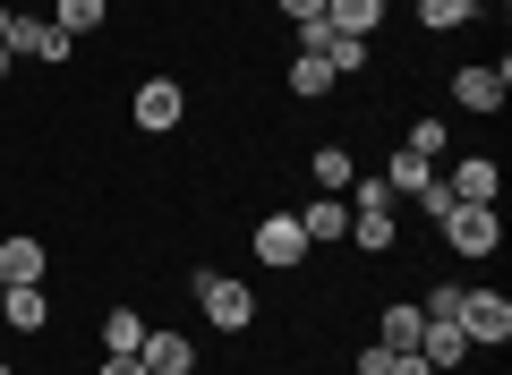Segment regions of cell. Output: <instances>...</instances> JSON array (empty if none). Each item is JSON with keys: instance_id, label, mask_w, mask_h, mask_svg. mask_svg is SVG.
I'll list each match as a JSON object with an SVG mask.
<instances>
[{"instance_id": "1", "label": "cell", "mask_w": 512, "mask_h": 375, "mask_svg": "<svg viewBox=\"0 0 512 375\" xmlns=\"http://www.w3.org/2000/svg\"><path fill=\"white\" fill-rule=\"evenodd\" d=\"M197 307H205V324H222V333L256 324V299H248V282H231V273H197Z\"/></svg>"}, {"instance_id": "2", "label": "cell", "mask_w": 512, "mask_h": 375, "mask_svg": "<svg viewBox=\"0 0 512 375\" xmlns=\"http://www.w3.org/2000/svg\"><path fill=\"white\" fill-rule=\"evenodd\" d=\"M444 239H453V256H495V239H504V222H495V205H461L444 214Z\"/></svg>"}, {"instance_id": "3", "label": "cell", "mask_w": 512, "mask_h": 375, "mask_svg": "<svg viewBox=\"0 0 512 375\" xmlns=\"http://www.w3.org/2000/svg\"><path fill=\"white\" fill-rule=\"evenodd\" d=\"M512 333V299L504 290H470L461 299V341H504Z\"/></svg>"}, {"instance_id": "4", "label": "cell", "mask_w": 512, "mask_h": 375, "mask_svg": "<svg viewBox=\"0 0 512 375\" xmlns=\"http://www.w3.org/2000/svg\"><path fill=\"white\" fill-rule=\"evenodd\" d=\"M137 367H146V375H188V367H197V341H188V333H146V341H137Z\"/></svg>"}, {"instance_id": "5", "label": "cell", "mask_w": 512, "mask_h": 375, "mask_svg": "<svg viewBox=\"0 0 512 375\" xmlns=\"http://www.w3.org/2000/svg\"><path fill=\"white\" fill-rule=\"evenodd\" d=\"M137 128H146V137L180 128V86H171V77H146V86H137Z\"/></svg>"}, {"instance_id": "6", "label": "cell", "mask_w": 512, "mask_h": 375, "mask_svg": "<svg viewBox=\"0 0 512 375\" xmlns=\"http://www.w3.org/2000/svg\"><path fill=\"white\" fill-rule=\"evenodd\" d=\"M256 256H265V265H299V256H308V231H299L291 214L256 222Z\"/></svg>"}, {"instance_id": "7", "label": "cell", "mask_w": 512, "mask_h": 375, "mask_svg": "<svg viewBox=\"0 0 512 375\" xmlns=\"http://www.w3.org/2000/svg\"><path fill=\"white\" fill-rule=\"evenodd\" d=\"M9 52H26V60H69V35H60V26H35V18H9Z\"/></svg>"}, {"instance_id": "8", "label": "cell", "mask_w": 512, "mask_h": 375, "mask_svg": "<svg viewBox=\"0 0 512 375\" xmlns=\"http://www.w3.org/2000/svg\"><path fill=\"white\" fill-rule=\"evenodd\" d=\"M453 94H461V111H495V103L512 94V77H504V69H461Z\"/></svg>"}, {"instance_id": "9", "label": "cell", "mask_w": 512, "mask_h": 375, "mask_svg": "<svg viewBox=\"0 0 512 375\" xmlns=\"http://www.w3.org/2000/svg\"><path fill=\"white\" fill-rule=\"evenodd\" d=\"M376 18H384V0H325V26H333V35H350V43L376 35Z\"/></svg>"}, {"instance_id": "10", "label": "cell", "mask_w": 512, "mask_h": 375, "mask_svg": "<svg viewBox=\"0 0 512 375\" xmlns=\"http://www.w3.org/2000/svg\"><path fill=\"white\" fill-rule=\"evenodd\" d=\"M444 188H453L461 205H495V162H487V154H470L453 179H444Z\"/></svg>"}, {"instance_id": "11", "label": "cell", "mask_w": 512, "mask_h": 375, "mask_svg": "<svg viewBox=\"0 0 512 375\" xmlns=\"http://www.w3.org/2000/svg\"><path fill=\"white\" fill-rule=\"evenodd\" d=\"M376 324H384V333H376V350H393V358H402V350H419V324H427V316H419V307H384Z\"/></svg>"}, {"instance_id": "12", "label": "cell", "mask_w": 512, "mask_h": 375, "mask_svg": "<svg viewBox=\"0 0 512 375\" xmlns=\"http://www.w3.org/2000/svg\"><path fill=\"white\" fill-rule=\"evenodd\" d=\"M137 341H146V316H137V307H111V316H103V350L111 358H137Z\"/></svg>"}, {"instance_id": "13", "label": "cell", "mask_w": 512, "mask_h": 375, "mask_svg": "<svg viewBox=\"0 0 512 375\" xmlns=\"http://www.w3.org/2000/svg\"><path fill=\"white\" fill-rule=\"evenodd\" d=\"M0 316L18 324V333H35V324L52 316V307H43V282H9V299H0Z\"/></svg>"}, {"instance_id": "14", "label": "cell", "mask_w": 512, "mask_h": 375, "mask_svg": "<svg viewBox=\"0 0 512 375\" xmlns=\"http://www.w3.org/2000/svg\"><path fill=\"white\" fill-rule=\"evenodd\" d=\"M325 86H333V60L325 52H291V94H299V103H316Z\"/></svg>"}, {"instance_id": "15", "label": "cell", "mask_w": 512, "mask_h": 375, "mask_svg": "<svg viewBox=\"0 0 512 375\" xmlns=\"http://www.w3.org/2000/svg\"><path fill=\"white\" fill-rule=\"evenodd\" d=\"M0 282H43V248L35 239H0Z\"/></svg>"}, {"instance_id": "16", "label": "cell", "mask_w": 512, "mask_h": 375, "mask_svg": "<svg viewBox=\"0 0 512 375\" xmlns=\"http://www.w3.org/2000/svg\"><path fill=\"white\" fill-rule=\"evenodd\" d=\"M461 350H470V341H461V324H419V358H427V367H453Z\"/></svg>"}, {"instance_id": "17", "label": "cell", "mask_w": 512, "mask_h": 375, "mask_svg": "<svg viewBox=\"0 0 512 375\" xmlns=\"http://www.w3.org/2000/svg\"><path fill=\"white\" fill-rule=\"evenodd\" d=\"M299 231H308V248H316V239H342V231H350V214H342V197H316L308 214H299Z\"/></svg>"}, {"instance_id": "18", "label": "cell", "mask_w": 512, "mask_h": 375, "mask_svg": "<svg viewBox=\"0 0 512 375\" xmlns=\"http://www.w3.org/2000/svg\"><path fill=\"white\" fill-rule=\"evenodd\" d=\"M52 26H60L69 43H77V35H94V26H103V0H60V18H52Z\"/></svg>"}, {"instance_id": "19", "label": "cell", "mask_w": 512, "mask_h": 375, "mask_svg": "<svg viewBox=\"0 0 512 375\" xmlns=\"http://www.w3.org/2000/svg\"><path fill=\"white\" fill-rule=\"evenodd\" d=\"M359 248H393V205H367L359 214Z\"/></svg>"}, {"instance_id": "20", "label": "cell", "mask_w": 512, "mask_h": 375, "mask_svg": "<svg viewBox=\"0 0 512 375\" xmlns=\"http://www.w3.org/2000/svg\"><path fill=\"white\" fill-rule=\"evenodd\" d=\"M461 299H470V290H461V282H444V290H436V299H427V307H419V316H427V324H461Z\"/></svg>"}, {"instance_id": "21", "label": "cell", "mask_w": 512, "mask_h": 375, "mask_svg": "<svg viewBox=\"0 0 512 375\" xmlns=\"http://www.w3.org/2000/svg\"><path fill=\"white\" fill-rule=\"evenodd\" d=\"M427 26H470V0H419Z\"/></svg>"}, {"instance_id": "22", "label": "cell", "mask_w": 512, "mask_h": 375, "mask_svg": "<svg viewBox=\"0 0 512 375\" xmlns=\"http://www.w3.org/2000/svg\"><path fill=\"white\" fill-rule=\"evenodd\" d=\"M316 179H325V188H350V154H342V145H325V154H316Z\"/></svg>"}, {"instance_id": "23", "label": "cell", "mask_w": 512, "mask_h": 375, "mask_svg": "<svg viewBox=\"0 0 512 375\" xmlns=\"http://www.w3.org/2000/svg\"><path fill=\"white\" fill-rule=\"evenodd\" d=\"M410 154L436 162V154H444V120H419V128H410Z\"/></svg>"}, {"instance_id": "24", "label": "cell", "mask_w": 512, "mask_h": 375, "mask_svg": "<svg viewBox=\"0 0 512 375\" xmlns=\"http://www.w3.org/2000/svg\"><path fill=\"white\" fill-rule=\"evenodd\" d=\"M282 18H291V26H316V18H325V0H282Z\"/></svg>"}, {"instance_id": "25", "label": "cell", "mask_w": 512, "mask_h": 375, "mask_svg": "<svg viewBox=\"0 0 512 375\" xmlns=\"http://www.w3.org/2000/svg\"><path fill=\"white\" fill-rule=\"evenodd\" d=\"M384 375H436V367H427L419 350H402V358H393V367H384Z\"/></svg>"}, {"instance_id": "26", "label": "cell", "mask_w": 512, "mask_h": 375, "mask_svg": "<svg viewBox=\"0 0 512 375\" xmlns=\"http://www.w3.org/2000/svg\"><path fill=\"white\" fill-rule=\"evenodd\" d=\"M103 375H146V367H137V358H111V367Z\"/></svg>"}, {"instance_id": "27", "label": "cell", "mask_w": 512, "mask_h": 375, "mask_svg": "<svg viewBox=\"0 0 512 375\" xmlns=\"http://www.w3.org/2000/svg\"><path fill=\"white\" fill-rule=\"evenodd\" d=\"M0 69H9V43H0Z\"/></svg>"}, {"instance_id": "28", "label": "cell", "mask_w": 512, "mask_h": 375, "mask_svg": "<svg viewBox=\"0 0 512 375\" xmlns=\"http://www.w3.org/2000/svg\"><path fill=\"white\" fill-rule=\"evenodd\" d=\"M9 9H18V0H9Z\"/></svg>"}, {"instance_id": "29", "label": "cell", "mask_w": 512, "mask_h": 375, "mask_svg": "<svg viewBox=\"0 0 512 375\" xmlns=\"http://www.w3.org/2000/svg\"><path fill=\"white\" fill-rule=\"evenodd\" d=\"M0 375H9V367H0Z\"/></svg>"}]
</instances>
